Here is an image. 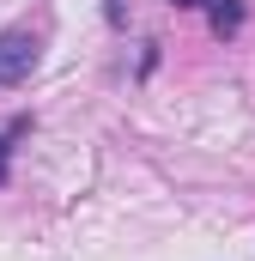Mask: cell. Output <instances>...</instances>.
<instances>
[{
    "mask_svg": "<svg viewBox=\"0 0 255 261\" xmlns=\"http://www.w3.org/2000/svg\"><path fill=\"white\" fill-rule=\"evenodd\" d=\"M31 67H37V37L6 31V37H0V85H18Z\"/></svg>",
    "mask_w": 255,
    "mask_h": 261,
    "instance_id": "obj_1",
    "label": "cell"
},
{
    "mask_svg": "<svg viewBox=\"0 0 255 261\" xmlns=\"http://www.w3.org/2000/svg\"><path fill=\"white\" fill-rule=\"evenodd\" d=\"M18 134V128H12ZM12 134H0V176H6V152H12Z\"/></svg>",
    "mask_w": 255,
    "mask_h": 261,
    "instance_id": "obj_2",
    "label": "cell"
},
{
    "mask_svg": "<svg viewBox=\"0 0 255 261\" xmlns=\"http://www.w3.org/2000/svg\"><path fill=\"white\" fill-rule=\"evenodd\" d=\"M176 6H219V0H176Z\"/></svg>",
    "mask_w": 255,
    "mask_h": 261,
    "instance_id": "obj_3",
    "label": "cell"
}]
</instances>
